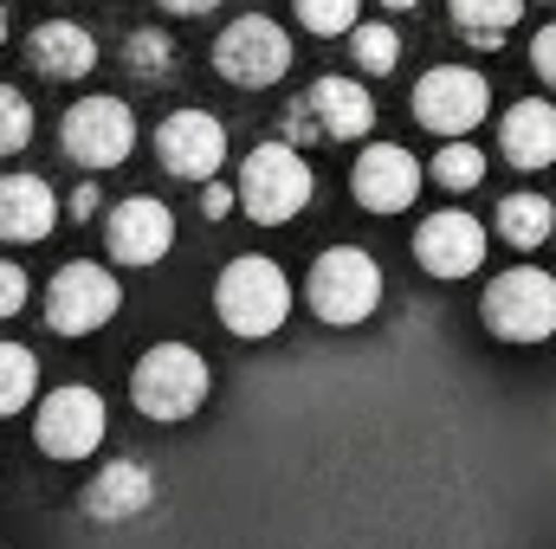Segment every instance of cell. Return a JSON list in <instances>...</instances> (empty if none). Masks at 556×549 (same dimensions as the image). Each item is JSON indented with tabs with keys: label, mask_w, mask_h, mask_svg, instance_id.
I'll use <instances>...</instances> for the list:
<instances>
[{
	"label": "cell",
	"mask_w": 556,
	"mask_h": 549,
	"mask_svg": "<svg viewBox=\"0 0 556 549\" xmlns=\"http://www.w3.org/2000/svg\"><path fill=\"white\" fill-rule=\"evenodd\" d=\"M233 194H240V207H247L260 227H285L291 214H304V201L317 194V181H311V168H304V155H298L291 142H260V149L240 162Z\"/></svg>",
	"instance_id": "2"
},
{
	"label": "cell",
	"mask_w": 556,
	"mask_h": 549,
	"mask_svg": "<svg viewBox=\"0 0 556 549\" xmlns=\"http://www.w3.org/2000/svg\"><path fill=\"white\" fill-rule=\"evenodd\" d=\"M117 304H124L117 278L104 272V266H91V259L59 266L52 284H46V323H52L59 336H91V330H104V323L117 317Z\"/></svg>",
	"instance_id": "7"
},
{
	"label": "cell",
	"mask_w": 556,
	"mask_h": 549,
	"mask_svg": "<svg viewBox=\"0 0 556 549\" xmlns=\"http://www.w3.org/2000/svg\"><path fill=\"white\" fill-rule=\"evenodd\" d=\"M518 20H525V0H453V26L472 46H505Z\"/></svg>",
	"instance_id": "21"
},
{
	"label": "cell",
	"mask_w": 556,
	"mask_h": 549,
	"mask_svg": "<svg viewBox=\"0 0 556 549\" xmlns=\"http://www.w3.org/2000/svg\"><path fill=\"white\" fill-rule=\"evenodd\" d=\"M39 395V362L20 343H0V413H20Z\"/></svg>",
	"instance_id": "22"
},
{
	"label": "cell",
	"mask_w": 556,
	"mask_h": 549,
	"mask_svg": "<svg viewBox=\"0 0 556 549\" xmlns=\"http://www.w3.org/2000/svg\"><path fill=\"white\" fill-rule=\"evenodd\" d=\"M26 59H33V72L39 78H85L91 65H98V39L85 33V26H72V20H46L33 39H26Z\"/></svg>",
	"instance_id": "19"
},
{
	"label": "cell",
	"mask_w": 556,
	"mask_h": 549,
	"mask_svg": "<svg viewBox=\"0 0 556 549\" xmlns=\"http://www.w3.org/2000/svg\"><path fill=\"white\" fill-rule=\"evenodd\" d=\"M356 39H350V52H356V65L369 72V78H382V72H395V59H402V39H395V26H350Z\"/></svg>",
	"instance_id": "24"
},
{
	"label": "cell",
	"mask_w": 556,
	"mask_h": 549,
	"mask_svg": "<svg viewBox=\"0 0 556 549\" xmlns=\"http://www.w3.org/2000/svg\"><path fill=\"white\" fill-rule=\"evenodd\" d=\"M124 59H130V72H137V78H162V72L175 65V46H168L162 33H130Z\"/></svg>",
	"instance_id": "27"
},
{
	"label": "cell",
	"mask_w": 556,
	"mask_h": 549,
	"mask_svg": "<svg viewBox=\"0 0 556 549\" xmlns=\"http://www.w3.org/2000/svg\"><path fill=\"white\" fill-rule=\"evenodd\" d=\"M304 297H311V310L324 317V323H363V317H376V304H382V266L369 259V253H356V246H337V253H324L317 266H311V284H304Z\"/></svg>",
	"instance_id": "5"
},
{
	"label": "cell",
	"mask_w": 556,
	"mask_h": 549,
	"mask_svg": "<svg viewBox=\"0 0 556 549\" xmlns=\"http://www.w3.org/2000/svg\"><path fill=\"white\" fill-rule=\"evenodd\" d=\"M492 227H498L505 246L531 253V246H551L556 240V207L544 201V194H505L498 214H492Z\"/></svg>",
	"instance_id": "20"
},
{
	"label": "cell",
	"mask_w": 556,
	"mask_h": 549,
	"mask_svg": "<svg viewBox=\"0 0 556 549\" xmlns=\"http://www.w3.org/2000/svg\"><path fill=\"white\" fill-rule=\"evenodd\" d=\"M382 7H395V13H402V7H420V0H382Z\"/></svg>",
	"instance_id": "33"
},
{
	"label": "cell",
	"mask_w": 556,
	"mask_h": 549,
	"mask_svg": "<svg viewBox=\"0 0 556 549\" xmlns=\"http://www.w3.org/2000/svg\"><path fill=\"white\" fill-rule=\"evenodd\" d=\"M104 246H111L117 266H155V259H168V246H175V214H168L162 201H149V194H130V201L111 207Z\"/></svg>",
	"instance_id": "14"
},
{
	"label": "cell",
	"mask_w": 556,
	"mask_h": 549,
	"mask_svg": "<svg viewBox=\"0 0 556 549\" xmlns=\"http://www.w3.org/2000/svg\"><path fill=\"white\" fill-rule=\"evenodd\" d=\"M531 65H538V78L556 91V26H544V33L531 39Z\"/></svg>",
	"instance_id": "29"
},
{
	"label": "cell",
	"mask_w": 556,
	"mask_h": 549,
	"mask_svg": "<svg viewBox=\"0 0 556 549\" xmlns=\"http://www.w3.org/2000/svg\"><path fill=\"white\" fill-rule=\"evenodd\" d=\"M415 259H420V272H433V278L479 272V266H485V227H479L472 214H459V207H440V214L420 220Z\"/></svg>",
	"instance_id": "13"
},
{
	"label": "cell",
	"mask_w": 556,
	"mask_h": 549,
	"mask_svg": "<svg viewBox=\"0 0 556 549\" xmlns=\"http://www.w3.org/2000/svg\"><path fill=\"white\" fill-rule=\"evenodd\" d=\"M214 310H220V323L233 330V336H273L278 323L291 317V278L278 272L273 259H260V253H247V259H233L220 284H214Z\"/></svg>",
	"instance_id": "1"
},
{
	"label": "cell",
	"mask_w": 556,
	"mask_h": 549,
	"mask_svg": "<svg viewBox=\"0 0 556 549\" xmlns=\"http://www.w3.org/2000/svg\"><path fill=\"white\" fill-rule=\"evenodd\" d=\"M498 149L511 168H551L556 162V104L544 98H525L498 117Z\"/></svg>",
	"instance_id": "18"
},
{
	"label": "cell",
	"mask_w": 556,
	"mask_h": 549,
	"mask_svg": "<svg viewBox=\"0 0 556 549\" xmlns=\"http://www.w3.org/2000/svg\"><path fill=\"white\" fill-rule=\"evenodd\" d=\"M91 214H98V188H78L72 194V220H91Z\"/></svg>",
	"instance_id": "31"
},
{
	"label": "cell",
	"mask_w": 556,
	"mask_h": 549,
	"mask_svg": "<svg viewBox=\"0 0 556 549\" xmlns=\"http://www.w3.org/2000/svg\"><path fill=\"white\" fill-rule=\"evenodd\" d=\"M350 188L369 214H402L420 194V162L402 149V142H369L350 168Z\"/></svg>",
	"instance_id": "15"
},
{
	"label": "cell",
	"mask_w": 556,
	"mask_h": 549,
	"mask_svg": "<svg viewBox=\"0 0 556 549\" xmlns=\"http://www.w3.org/2000/svg\"><path fill=\"white\" fill-rule=\"evenodd\" d=\"M0 46H7V7H0Z\"/></svg>",
	"instance_id": "34"
},
{
	"label": "cell",
	"mask_w": 556,
	"mask_h": 549,
	"mask_svg": "<svg viewBox=\"0 0 556 549\" xmlns=\"http://www.w3.org/2000/svg\"><path fill=\"white\" fill-rule=\"evenodd\" d=\"M26 142H33V104L13 85H0V155H20Z\"/></svg>",
	"instance_id": "25"
},
{
	"label": "cell",
	"mask_w": 556,
	"mask_h": 549,
	"mask_svg": "<svg viewBox=\"0 0 556 549\" xmlns=\"http://www.w3.org/2000/svg\"><path fill=\"white\" fill-rule=\"evenodd\" d=\"M485 104H492V85L466 65H433L415 85V117L433 137H472L485 124Z\"/></svg>",
	"instance_id": "9"
},
{
	"label": "cell",
	"mask_w": 556,
	"mask_h": 549,
	"mask_svg": "<svg viewBox=\"0 0 556 549\" xmlns=\"http://www.w3.org/2000/svg\"><path fill=\"white\" fill-rule=\"evenodd\" d=\"M233 207H240V194H233V188H220V181H207V194H201V214H207V220H227Z\"/></svg>",
	"instance_id": "30"
},
{
	"label": "cell",
	"mask_w": 556,
	"mask_h": 549,
	"mask_svg": "<svg viewBox=\"0 0 556 549\" xmlns=\"http://www.w3.org/2000/svg\"><path fill=\"white\" fill-rule=\"evenodd\" d=\"M433 181H440L446 194H466V188H479V181H485V155H479L466 137H453L440 155H433Z\"/></svg>",
	"instance_id": "23"
},
{
	"label": "cell",
	"mask_w": 556,
	"mask_h": 549,
	"mask_svg": "<svg viewBox=\"0 0 556 549\" xmlns=\"http://www.w3.org/2000/svg\"><path fill=\"white\" fill-rule=\"evenodd\" d=\"M214 72L240 91H266L291 72V39L285 26L266 20V13H240L220 39H214Z\"/></svg>",
	"instance_id": "6"
},
{
	"label": "cell",
	"mask_w": 556,
	"mask_h": 549,
	"mask_svg": "<svg viewBox=\"0 0 556 549\" xmlns=\"http://www.w3.org/2000/svg\"><path fill=\"white\" fill-rule=\"evenodd\" d=\"M162 7H168V13H214L220 0H162Z\"/></svg>",
	"instance_id": "32"
},
{
	"label": "cell",
	"mask_w": 556,
	"mask_h": 549,
	"mask_svg": "<svg viewBox=\"0 0 556 549\" xmlns=\"http://www.w3.org/2000/svg\"><path fill=\"white\" fill-rule=\"evenodd\" d=\"M369 124H376V98L356 78H317L304 104H291V142H350L369 137Z\"/></svg>",
	"instance_id": "10"
},
{
	"label": "cell",
	"mask_w": 556,
	"mask_h": 549,
	"mask_svg": "<svg viewBox=\"0 0 556 549\" xmlns=\"http://www.w3.org/2000/svg\"><path fill=\"white\" fill-rule=\"evenodd\" d=\"M155 505V472L142 459H111L91 485H85V511L98 524H124V518H142Z\"/></svg>",
	"instance_id": "16"
},
{
	"label": "cell",
	"mask_w": 556,
	"mask_h": 549,
	"mask_svg": "<svg viewBox=\"0 0 556 549\" xmlns=\"http://www.w3.org/2000/svg\"><path fill=\"white\" fill-rule=\"evenodd\" d=\"M59 227V194L39 175H0V240L33 246Z\"/></svg>",
	"instance_id": "17"
},
{
	"label": "cell",
	"mask_w": 556,
	"mask_h": 549,
	"mask_svg": "<svg viewBox=\"0 0 556 549\" xmlns=\"http://www.w3.org/2000/svg\"><path fill=\"white\" fill-rule=\"evenodd\" d=\"M207 362H201V349H188V343H155L149 356L137 362V375H130V401L137 413L149 420H188V413H201L207 401Z\"/></svg>",
	"instance_id": "3"
},
{
	"label": "cell",
	"mask_w": 556,
	"mask_h": 549,
	"mask_svg": "<svg viewBox=\"0 0 556 549\" xmlns=\"http://www.w3.org/2000/svg\"><path fill=\"white\" fill-rule=\"evenodd\" d=\"M59 142L85 168H117L137 149V117H130L124 98H78L65 111V124H59Z\"/></svg>",
	"instance_id": "8"
},
{
	"label": "cell",
	"mask_w": 556,
	"mask_h": 549,
	"mask_svg": "<svg viewBox=\"0 0 556 549\" xmlns=\"http://www.w3.org/2000/svg\"><path fill=\"white\" fill-rule=\"evenodd\" d=\"M291 7H298V20H304L311 33H324V39H337V33L356 26V0H291Z\"/></svg>",
	"instance_id": "26"
},
{
	"label": "cell",
	"mask_w": 556,
	"mask_h": 549,
	"mask_svg": "<svg viewBox=\"0 0 556 549\" xmlns=\"http://www.w3.org/2000/svg\"><path fill=\"white\" fill-rule=\"evenodd\" d=\"M155 162L175 175V181H214L220 162H227V130L220 117L207 111H175L155 124Z\"/></svg>",
	"instance_id": "12"
},
{
	"label": "cell",
	"mask_w": 556,
	"mask_h": 549,
	"mask_svg": "<svg viewBox=\"0 0 556 549\" xmlns=\"http://www.w3.org/2000/svg\"><path fill=\"white\" fill-rule=\"evenodd\" d=\"M485 330L498 343H544L556 336V278L538 266L498 272L485 284Z\"/></svg>",
	"instance_id": "4"
},
{
	"label": "cell",
	"mask_w": 556,
	"mask_h": 549,
	"mask_svg": "<svg viewBox=\"0 0 556 549\" xmlns=\"http://www.w3.org/2000/svg\"><path fill=\"white\" fill-rule=\"evenodd\" d=\"M104 401H98V388H52L46 401H39V420H33V439H39V452H52V459H85V452H98V439H104Z\"/></svg>",
	"instance_id": "11"
},
{
	"label": "cell",
	"mask_w": 556,
	"mask_h": 549,
	"mask_svg": "<svg viewBox=\"0 0 556 549\" xmlns=\"http://www.w3.org/2000/svg\"><path fill=\"white\" fill-rule=\"evenodd\" d=\"M26 297H33L26 272H20L13 259H0V317H20V310H26Z\"/></svg>",
	"instance_id": "28"
}]
</instances>
